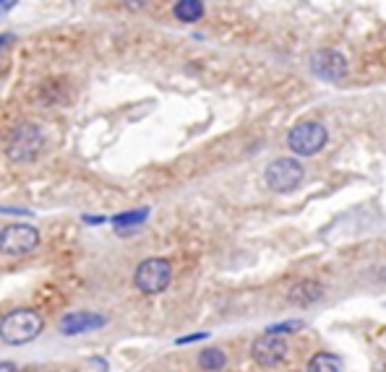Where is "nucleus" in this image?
Here are the masks:
<instances>
[{
	"label": "nucleus",
	"mask_w": 386,
	"mask_h": 372,
	"mask_svg": "<svg viewBox=\"0 0 386 372\" xmlns=\"http://www.w3.org/2000/svg\"><path fill=\"white\" fill-rule=\"evenodd\" d=\"M42 328H45V320L37 310L19 308L0 320V338L8 346H21L34 341L42 333Z\"/></svg>",
	"instance_id": "1"
},
{
	"label": "nucleus",
	"mask_w": 386,
	"mask_h": 372,
	"mask_svg": "<svg viewBox=\"0 0 386 372\" xmlns=\"http://www.w3.org/2000/svg\"><path fill=\"white\" fill-rule=\"evenodd\" d=\"M45 146V136L34 123H21L13 128V133L8 138V149L6 154L13 164H27L34 162Z\"/></svg>",
	"instance_id": "2"
},
{
	"label": "nucleus",
	"mask_w": 386,
	"mask_h": 372,
	"mask_svg": "<svg viewBox=\"0 0 386 372\" xmlns=\"http://www.w3.org/2000/svg\"><path fill=\"white\" fill-rule=\"evenodd\" d=\"M329 141V130L316 123V120H303L287 133V146L298 156H313L319 154Z\"/></svg>",
	"instance_id": "3"
},
{
	"label": "nucleus",
	"mask_w": 386,
	"mask_h": 372,
	"mask_svg": "<svg viewBox=\"0 0 386 372\" xmlns=\"http://www.w3.org/2000/svg\"><path fill=\"white\" fill-rule=\"evenodd\" d=\"M170 282H173V266L167 258H147L133 273V284L141 294H159L170 287Z\"/></svg>",
	"instance_id": "4"
},
{
	"label": "nucleus",
	"mask_w": 386,
	"mask_h": 372,
	"mask_svg": "<svg viewBox=\"0 0 386 372\" xmlns=\"http://www.w3.org/2000/svg\"><path fill=\"white\" fill-rule=\"evenodd\" d=\"M264 180L274 193H293L303 182V164L293 156H279L267 167Z\"/></svg>",
	"instance_id": "5"
},
{
	"label": "nucleus",
	"mask_w": 386,
	"mask_h": 372,
	"mask_svg": "<svg viewBox=\"0 0 386 372\" xmlns=\"http://www.w3.org/2000/svg\"><path fill=\"white\" fill-rule=\"evenodd\" d=\"M39 245V232L32 224H8L0 229V253L27 255Z\"/></svg>",
	"instance_id": "6"
},
{
	"label": "nucleus",
	"mask_w": 386,
	"mask_h": 372,
	"mask_svg": "<svg viewBox=\"0 0 386 372\" xmlns=\"http://www.w3.org/2000/svg\"><path fill=\"white\" fill-rule=\"evenodd\" d=\"M287 341L285 336H279V333H264V336H258L251 346V357H253V362L261 364V367H277V364H282L287 359Z\"/></svg>",
	"instance_id": "7"
},
{
	"label": "nucleus",
	"mask_w": 386,
	"mask_h": 372,
	"mask_svg": "<svg viewBox=\"0 0 386 372\" xmlns=\"http://www.w3.org/2000/svg\"><path fill=\"white\" fill-rule=\"evenodd\" d=\"M311 73L319 76L324 81H340L342 76L347 73V57L337 50H319V53L311 55Z\"/></svg>",
	"instance_id": "8"
},
{
	"label": "nucleus",
	"mask_w": 386,
	"mask_h": 372,
	"mask_svg": "<svg viewBox=\"0 0 386 372\" xmlns=\"http://www.w3.org/2000/svg\"><path fill=\"white\" fill-rule=\"evenodd\" d=\"M107 323L105 315H97V312H71L60 320V333L65 336H79V333H86V331H97Z\"/></svg>",
	"instance_id": "9"
},
{
	"label": "nucleus",
	"mask_w": 386,
	"mask_h": 372,
	"mask_svg": "<svg viewBox=\"0 0 386 372\" xmlns=\"http://www.w3.org/2000/svg\"><path fill=\"white\" fill-rule=\"evenodd\" d=\"M324 297V287L319 282H313V279H303V282H298L290 287L287 291V300L293 302L295 308H308L313 302H319Z\"/></svg>",
	"instance_id": "10"
},
{
	"label": "nucleus",
	"mask_w": 386,
	"mask_h": 372,
	"mask_svg": "<svg viewBox=\"0 0 386 372\" xmlns=\"http://www.w3.org/2000/svg\"><path fill=\"white\" fill-rule=\"evenodd\" d=\"M175 18L183 21V24H193L204 16V3L201 0H178L173 8Z\"/></svg>",
	"instance_id": "11"
},
{
	"label": "nucleus",
	"mask_w": 386,
	"mask_h": 372,
	"mask_svg": "<svg viewBox=\"0 0 386 372\" xmlns=\"http://www.w3.org/2000/svg\"><path fill=\"white\" fill-rule=\"evenodd\" d=\"M225 364H227V357L222 349H204L199 354V367L204 372H220L225 370Z\"/></svg>",
	"instance_id": "12"
},
{
	"label": "nucleus",
	"mask_w": 386,
	"mask_h": 372,
	"mask_svg": "<svg viewBox=\"0 0 386 372\" xmlns=\"http://www.w3.org/2000/svg\"><path fill=\"white\" fill-rule=\"evenodd\" d=\"M308 372H342V362L329 352H319V354L311 357Z\"/></svg>",
	"instance_id": "13"
},
{
	"label": "nucleus",
	"mask_w": 386,
	"mask_h": 372,
	"mask_svg": "<svg viewBox=\"0 0 386 372\" xmlns=\"http://www.w3.org/2000/svg\"><path fill=\"white\" fill-rule=\"evenodd\" d=\"M147 219H149V209H136V211H126V214L112 216V224L123 232V229H128V227H138V224L147 221Z\"/></svg>",
	"instance_id": "14"
},
{
	"label": "nucleus",
	"mask_w": 386,
	"mask_h": 372,
	"mask_svg": "<svg viewBox=\"0 0 386 372\" xmlns=\"http://www.w3.org/2000/svg\"><path fill=\"white\" fill-rule=\"evenodd\" d=\"M300 328H303V323H300V320H293V323H279V326H272L269 328V333H282V336H285V333H293V331H300Z\"/></svg>",
	"instance_id": "15"
},
{
	"label": "nucleus",
	"mask_w": 386,
	"mask_h": 372,
	"mask_svg": "<svg viewBox=\"0 0 386 372\" xmlns=\"http://www.w3.org/2000/svg\"><path fill=\"white\" fill-rule=\"evenodd\" d=\"M209 336V333H191V336H185V338H178V341H175V344L178 346H183V344H193V341H201V338H206Z\"/></svg>",
	"instance_id": "16"
},
{
	"label": "nucleus",
	"mask_w": 386,
	"mask_h": 372,
	"mask_svg": "<svg viewBox=\"0 0 386 372\" xmlns=\"http://www.w3.org/2000/svg\"><path fill=\"white\" fill-rule=\"evenodd\" d=\"M13 39H16L13 34H0V50H6V47L13 42Z\"/></svg>",
	"instance_id": "17"
},
{
	"label": "nucleus",
	"mask_w": 386,
	"mask_h": 372,
	"mask_svg": "<svg viewBox=\"0 0 386 372\" xmlns=\"http://www.w3.org/2000/svg\"><path fill=\"white\" fill-rule=\"evenodd\" d=\"M84 221H86V224H105L107 219L105 216H84Z\"/></svg>",
	"instance_id": "18"
},
{
	"label": "nucleus",
	"mask_w": 386,
	"mask_h": 372,
	"mask_svg": "<svg viewBox=\"0 0 386 372\" xmlns=\"http://www.w3.org/2000/svg\"><path fill=\"white\" fill-rule=\"evenodd\" d=\"M0 372H16V367L11 362H0Z\"/></svg>",
	"instance_id": "19"
},
{
	"label": "nucleus",
	"mask_w": 386,
	"mask_h": 372,
	"mask_svg": "<svg viewBox=\"0 0 386 372\" xmlns=\"http://www.w3.org/2000/svg\"><path fill=\"white\" fill-rule=\"evenodd\" d=\"M0 3H3L6 8H13V6H16V0H0Z\"/></svg>",
	"instance_id": "20"
}]
</instances>
